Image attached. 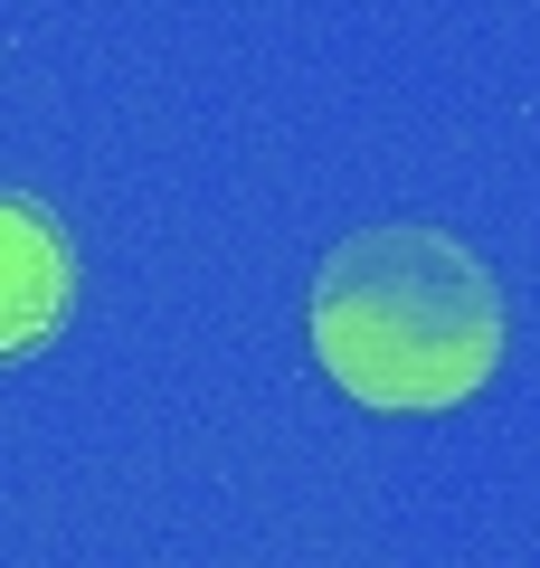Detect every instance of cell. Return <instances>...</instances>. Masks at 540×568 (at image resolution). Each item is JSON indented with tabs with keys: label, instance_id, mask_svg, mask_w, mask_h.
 I'll list each match as a JSON object with an SVG mask.
<instances>
[{
	"label": "cell",
	"instance_id": "1",
	"mask_svg": "<svg viewBox=\"0 0 540 568\" xmlns=\"http://www.w3.org/2000/svg\"><path fill=\"white\" fill-rule=\"evenodd\" d=\"M313 351L360 407H456L502 361V294L446 227H370L313 275Z\"/></svg>",
	"mask_w": 540,
	"mask_h": 568
},
{
	"label": "cell",
	"instance_id": "2",
	"mask_svg": "<svg viewBox=\"0 0 540 568\" xmlns=\"http://www.w3.org/2000/svg\"><path fill=\"white\" fill-rule=\"evenodd\" d=\"M67 304H77V256H67L58 219L29 200H0V361L48 351Z\"/></svg>",
	"mask_w": 540,
	"mask_h": 568
}]
</instances>
